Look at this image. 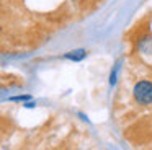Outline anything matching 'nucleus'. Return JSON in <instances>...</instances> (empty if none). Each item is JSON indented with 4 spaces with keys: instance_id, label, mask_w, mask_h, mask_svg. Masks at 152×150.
Wrapping results in <instances>:
<instances>
[{
    "instance_id": "nucleus-1",
    "label": "nucleus",
    "mask_w": 152,
    "mask_h": 150,
    "mask_svg": "<svg viewBox=\"0 0 152 150\" xmlns=\"http://www.w3.org/2000/svg\"><path fill=\"white\" fill-rule=\"evenodd\" d=\"M132 98L141 106H151L152 104V82L139 80L132 87Z\"/></svg>"
},
{
    "instance_id": "nucleus-2",
    "label": "nucleus",
    "mask_w": 152,
    "mask_h": 150,
    "mask_svg": "<svg viewBox=\"0 0 152 150\" xmlns=\"http://www.w3.org/2000/svg\"><path fill=\"white\" fill-rule=\"evenodd\" d=\"M87 55H88V51L80 47V49H72V51H67L66 54L62 55V59L70 60V62H82Z\"/></svg>"
},
{
    "instance_id": "nucleus-3",
    "label": "nucleus",
    "mask_w": 152,
    "mask_h": 150,
    "mask_svg": "<svg viewBox=\"0 0 152 150\" xmlns=\"http://www.w3.org/2000/svg\"><path fill=\"white\" fill-rule=\"evenodd\" d=\"M119 68H121V60H118L115 65H113L111 72H110V85L115 87L116 82H118V74H119Z\"/></svg>"
},
{
    "instance_id": "nucleus-4",
    "label": "nucleus",
    "mask_w": 152,
    "mask_h": 150,
    "mask_svg": "<svg viewBox=\"0 0 152 150\" xmlns=\"http://www.w3.org/2000/svg\"><path fill=\"white\" fill-rule=\"evenodd\" d=\"M139 49L142 52H151L152 51V38L151 36H145V38L139 39Z\"/></svg>"
},
{
    "instance_id": "nucleus-5",
    "label": "nucleus",
    "mask_w": 152,
    "mask_h": 150,
    "mask_svg": "<svg viewBox=\"0 0 152 150\" xmlns=\"http://www.w3.org/2000/svg\"><path fill=\"white\" fill-rule=\"evenodd\" d=\"M10 100L12 101H25V103H26V101L31 100V96L30 95H20V96H12Z\"/></svg>"
},
{
    "instance_id": "nucleus-6",
    "label": "nucleus",
    "mask_w": 152,
    "mask_h": 150,
    "mask_svg": "<svg viewBox=\"0 0 152 150\" xmlns=\"http://www.w3.org/2000/svg\"><path fill=\"white\" fill-rule=\"evenodd\" d=\"M72 2H75V0H72Z\"/></svg>"
}]
</instances>
